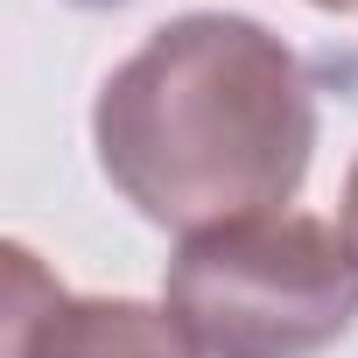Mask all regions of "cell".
<instances>
[{"instance_id": "obj_1", "label": "cell", "mask_w": 358, "mask_h": 358, "mask_svg": "<svg viewBox=\"0 0 358 358\" xmlns=\"http://www.w3.org/2000/svg\"><path fill=\"white\" fill-rule=\"evenodd\" d=\"M92 148L148 225L190 239L295 204L316 155V92L267 22L176 15L99 85Z\"/></svg>"}, {"instance_id": "obj_2", "label": "cell", "mask_w": 358, "mask_h": 358, "mask_svg": "<svg viewBox=\"0 0 358 358\" xmlns=\"http://www.w3.org/2000/svg\"><path fill=\"white\" fill-rule=\"evenodd\" d=\"M162 302L204 358H316L358 323V253L330 218L260 211L190 232Z\"/></svg>"}, {"instance_id": "obj_3", "label": "cell", "mask_w": 358, "mask_h": 358, "mask_svg": "<svg viewBox=\"0 0 358 358\" xmlns=\"http://www.w3.org/2000/svg\"><path fill=\"white\" fill-rule=\"evenodd\" d=\"M0 358H204L169 302L71 295L22 239H8Z\"/></svg>"}, {"instance_id": "obj_4", "label": "cell", "mask_w": 358, "mask_h": 358, "mask_svg": "<svg viewBox=\"0 0 358 358\" xmlns=\"http://www.w3.org/2000/svg\"><path fill=\"white\" fill-rule=\"evenodd\" d=\"M337 232L351 239V253H358V162H351V176H344V211H337Z\"/></svg>"}, {"instance_id": "obj_5", "label": "cell", "mask_w": 358, "mask_h": 358, "mask_svg": "<svg viewBox=\"0 0 358 358\" xmlns=\"http://www.w3.org/2000/svg\"><path fill=\"white\" fill-rule=\"evenodd\" d=\"M309 8H323V15H358V0H309Z\"/></svg>"}]
</instances>
